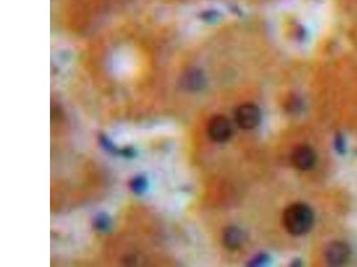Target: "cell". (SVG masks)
<instances>
[{"mask_svg": "<svg viewBox=\"0 0 357 267\" xmlns=\"http://www.w3.org/2000/svg\"><path fill=\"white\" fill-rule=\"evenodd\" d=\"M284 226L287 232L299 236L310 231L313 225L312 209L304 203H295L286 208L283 215Z\"/></svg>", "mask_w": 357, "mask_h": 267, "instance_id": "1", "label": "cell"}, {"mask_svg": "<svg viewBox=\"0 0 357 267\" xmlns=\"http://www.w3.org/2000/svg\"><path fill=\"white\" fill-rule=\"evenodd\" d=\"M261 121V112L259 108L254 103H244L238 106L235 111L237 125L242 129H254Z\"/></svg>", "mask_w": 357, "mask_h": 267, "instance_id": "2", "label": "cell"}, {"mask_svg": "<svg viewBox=\"0 0 357 267\" xmlns=\"http://www.w3.org/2000/svg\"><path fill=\"white\" fill-rule=\"evenodd\" d=\"M208 136L216 143H224L232 136V124L226 117L216 115L213 117L207 126Z\"/></svg>", "mask_w": 357, "mask_h": 267, "instance_id": "3", "label": "cell"}, {"mask_svg": "<svg viewBox=\"0 0 357 267\" xmlns=\"http://www.w3.org/2000/svg\"><path fill=\"white\" fill-rule=\"evenodd\" d=\"M291 162L298 170H309L316 162L315 151L309 145H298L292 151Z\"/></svg>", "mask_w": 357, "mask_h": 267, "instance_id": "4", "label": "cell"}, {"mask_svg": "<svg viewBox=\"0 0 357 267\" xmlns=\"http://www.w3.org/2000/svg\"><path fill=\"white\" fill-rule=\"evenodd\" d=\"M351 249L347 243L335 242L331 243L326 249V260L332 267H340L348 261Z\"/></svg>", "mask_w": 357, "mask_h": 267, "instance_id": "5", "label": "cell"}, {"mask_svg": "<svg viewBox=\"0 0 357 267\" xmlns=\"http://www.w3.org/2000/svg\"><path fill=\"white\" fill-rule=\"evenodd\" d=\"M245 241V234L238 227H228L222 234V242L224 246L235 250L241 247Z\"/></svg>", "mask_w": 357, "mask_h": 267, "instance_id": "6", "label": "cell"}, {"mask_svg": "<svg viewBox=\"0 0 357 267\" xmlns=\"http://www.w3.org/2000/svg\"><path fill=\"white\" fill-rule=\"evenodd\" d=\"M146 187H147V181L145 177H137L131 181V190L135 193H143L146 191Z\"/></svg>", "mask_w": 357, "mask_h": 267, "instance_id": "7", "label": "cell"}, {"mask_svg": "<svg viewBox=\"0 0 357 267\" xmlns=\"http://www.w3.org/2000/svg\"><path fill=\"white\" fill-rule=\"evenodd\" d=\"M110 219L104 214L98 215L95 220V227L98 231H107L110 228Z\"/></svg>", "mask_w": 357, "mask_h": 267, "instance_id": "8", "label": "cell"}, {"mask_svg": "<svg viewBox=\"0 0 357 267\" xmlns=\"http://www.w3.org/2000/svg\"><path fill=\"white\" fill-rule=\"evenodd\" d=\"M335 146H336L337 151H338L341 154L346 151V142H345V139L341 135H337V137H336Z\"/></svg>", "mask_w": 357, "mask_h": 267, "instance_id": "9", "label": "cell"}, {"mask_svg": "<svg viewBox=\"0 0 357 267\" xmlns=\"http://www.w3.org/2000/svg\"><path fill=\"white\" fill-rule=\"evenodd\" d=\"M267 262H268V261H267V256H262V255H260V256H258V257H256V258H254V259L252 260L250 266H256V267H258V266L264 265V264H266Z\"/></svg>", "mask_w": 357, "mask_h": 267, "instance_id": "10", "label": "cell"}]
</instances>
